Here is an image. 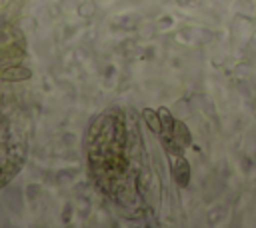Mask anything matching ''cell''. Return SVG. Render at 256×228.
Instances as JSON below:
<instances>
[{"label": "cell", "mask_w": 256, "mask_h": 228, "mask_svg": "<svg viewBox=\"0 0 256 228\" xmlns=\"http://www.w3.org/2000/svg\"><path fill=\"white\" fill-rule=\"evenodd\" d=\"M158 114H160V122H162V134H172V132H174V124H176V120L172 118L170 110L162 106V108H158Z\"/></svg>", "instance_id": "obj_5"}, {"label": "cell", "mask_w": 256, "mask_h": 228, "mask_svg": "<svg viewBox=\"0 0 256 228\" xmlns=\"http://www.w3.org/2000/svg\"><path fill=\"white\" fill-rule=\"evenodd\" d=\"M172 158H176L174 164H172V176H174L176 184L184 188L190 182V164H188V160L182 154L180 156H172Z\"/></svg>", "instance_id": "obj_1"}, {"label": "cell", "mask_w": 256, "mask_h": 228, "mask_svg": "<svg viewBox=\"0 0 256 228\" xmlns=\"http://www.w3.org/2000/svg\"><path fill=\"white\" fill-rule=\"evenodd\" d=\"M30 78H32V70H28L26 66H10L0 72L2 82H24Z\"/></svg>", "instance_id": "obj_2"}, {"label": "cell", "mask_w": 256, "mask_h": 228, "mask_svg": "<svg viewBox=\"0 0 256 228\" xmlns=\"http://www.w3.org/2000/svg\"><path fill=\"white\" fill-rule=\"evenodd\" d=\"M142 118H144V122H146V126L154 132V134H162V122H160V114H158V110H152V108H144L142 110Z\"/></svg>", "instance_id": "obj_3"}, {"label": "cell", "mask_w": 256, "mask_h": 228, "mask_svg": "<svg viewBox=\"0 0 256 228\" xmlns=\"http://www.w3.org/2000/svg\"><path fill=\"white\" fill-rule=\"evenodd\" d=\"M172 136L176 138V142H178L182 148H186V146H190V144H192V136H190V130H188V126H186L184 122H180V120H176Z\"/></svg>", "instance_id": "obj_4"}]
</instances>
